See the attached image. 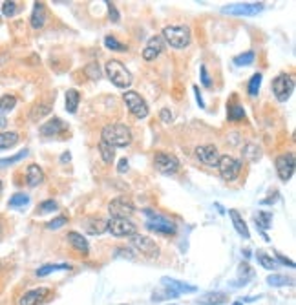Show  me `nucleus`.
<instances>
[{
    "label": "nucleus",
    "mask_w": 296,
    "mask_h": 305,
    "mask_svg": "<svg viewBox=\"0 0 296 305\" xmlns=\"http://www.w3.org/2000/svg\"><path fill=\"white\" fill-rule=\"evenodd\" d=\"M218 170H220V176L225 181H234V179H238L240 172H242V161L228 154L222 155L220 163H218Z\"/></svg>",
    "instance_id": "nucleus-6"
},
{
    "label": "nucleus",
    "mask_w": 296,
    "mask_h": 305,
    "mask_svg": "<svg viewBox=\"0 0 296 305\" xmlns=\"http://www.w3.org/2000/svg\"><path fill=\"white\" fill-rule=\"evenodd\" d=\"M274 166H276V174H278V177H280L284 183H287L292 177L294 168H296L294 154H292V152H289V154L278 155V157H276V161H274Z\"/></svg>",
    "instance_id": "nucleus-10"
},
{
    "label": "nucleus",
    "mask_w": 296,
    "mask_h": 305,
    "mask_svg": "<svg viewBox=\"0 0 296 305\" xmlns=\"http://www.w3.org/2000/svg\"><path fill=\"white\" fill-rule=\"evenodd\" d=\"M104 46L112 51H128V46L126 44H121L117 38L114 37H106L104 38Z\"/></svg>",
    "instance_id": "nucleus-38"
},
{
    "label": "nucleus",
    "mask_w": 296,
    "mask_h": 305,
    "mask_svg": "<svg viewBox=\"0 0 296 305\" xmlns=\"http://www.w3.org/2000/svg\"><path fill=\"white\" fill-rule=\"evenodd\" d=\"M66 238H68L70 245L74 247L77 252H80L82 256H88V254H90V243H88V240H86L80 232H77V230H70Z\"/></svg>",
    "instance_id": "nucleus-18"
},
{
    "label": "nucleus",
    "mask_w": 296,
    "mask_h": 305,
    "mask_svg": "<svg viewBox=\"0 0 296 305\" xmlns=\"http://www.w3.org/2000/svg\"><path fill=\"white\" fill-rule=\"evenodd\" d=\"M99 154H100V157H102V161H104L106 165H112V163H114V159H116V150H114L110 145H106L104 141H100V143H99Z\"/></svg>",
    "instance_id": "nucleus-29"
},
{
    "label": "nucleus",
    "mask_w": 296,
    "mask_h": 305,
    "mask_svg": "<svg viewBox=\"0 0 296 305\" xmlns=\"http://www.w3.org/2000/svg\"><path fill=\"white\" fill-rule=\"evenodd\" d=\"M232 305H244V304H242V302H234Z\"/></svg>",
    "instance_id": "nucleus-54"
},
{
    "label": "nucleus",
    "mask_w": 296,
    "mask_h": 305,
    "mask_svg": "<svg viewBox=\"0 0 296 305\" xmlns=\"http://www.w3.org/2000/svg\"><path fill=\"white\" fill-rule=\"evenodd\" d=\"M228 216H230V220H232V225H234V229H236V232H238L244 240H248V238H250V232H248L247 223H245V220L240 216L238 210L230 209L228 210Z\"/></svg>",
    "instance_id": "nucleus-22"
},
{
    "label": "nucleus",
    "mask_w": 296,
    "mask_h": 305,
    "mask_svg": "<svg viewBox=\"0 0 296 305\" xmlns=\"http://www.w3.org/2000/svg\"><path fill=\"white\" fill-rule=\"evenodd\" d=\"M53 210H57V203H55L53 199L42 201V203L38 205V212H40V214H46V212H53Z\"/></svg>",
    "instance_id": "nucleus-45"
},
{
    "label": "nucleus",
    "mask_w": 296,
    "mask_h": 305,
    "mask_svg": "<svg viewBox=\"0 0 296 305\" xmlns=\"http://www.w3.org/2000/svg\"><path fill=\"white\" fill-rule=\"evenodd\" d=\"M262 9H264V4H260V2H247V4H234V5H225V7H222L223 13H227V15H238V16L258 15Z\"/></svg>",
    "instance_id": "nucleus-14"
},
{
    "label": "nucleus",
    "mask_w": 296,
    "mask_h": 305,
    "mask_svg": "<svg viewBox=\"0 0 296 305\" xmlns=\"http://www.w3.org/2000/svg\"><path fill=\"white\" fill-rule=\"evenodd\" d=\"M269 285L272 287H282V285H292V278H287V276H282V274H270L267 278Z\"/></svg>",
    "instance_id": "nucleus-37"
},
{
    "label": "nucleus",
    "mask_w": 296,
    "mask_h": 305,
    "mask_svg": "<svg viewBox=\"0 0 296 305\" xmlns=\"http://www.w3.org/2000/svg\"><path fill=\"white\" fill-rule=\"evenodd\" d=\"M196 157L203 163L205 166H210V168H218V163H220V150H218L214 145H201L196 148Z\"/></svg>",
    "instance_id": "nucleus-13"
},
{
    "label": "nucleus",
    "mask_w": 296,
    "mask_h": 305,
    "mask_svg": "<svg viewBox=\"0 0 296 305\" xmlns=\"http://www.w3.org/2000/svg\"><path fill=\"white\" fill-rule=\"evenodd\" d=\"M106 5H108V15H110V20L114 22V24H117V22L121 20V15H119V11H117L116 4L114 2H104Z\"/></svg>",
    "instance_id": "nucleus-44"
},
{
    "label": "nucleus",
    "mask_w": 296,
    "mask_h": 305,
    "mask_svg": "<svg viewBox=\"0 0 296 305\" xmlns=\"http://www.w3.org/2000/svg\"><path fill=\"white\" fill-rule=\"evenodd\" d=\"M80 102V93L75 88L66 91V112L68 113H75L77 112V106Z\"/></svg>",
    "instance_id": "nucleus-27"
},
{
    "label": "nucleus",
    "mask_w": 296,
    "mask_h": 305,
    "mask_svg": "<svg viewBox=\"0 0 296 305\" xmlns=\"http://www.w3.org/2000/svg\"><path fill=\"white\" fill-rule=\"evenodd\" d=\"M44 179H46V176H44L42 168L38 165H30L26 168V183L30 185V187H38V185H42Z\"/></svg>",
    "instance_id": "nucleus-21"
},
{
    "label": "nucleus",
    "mask_w": 296,
    "mask_h": 305,
    "mask_svg": "<svg viewBox=\"0 0 296 305\" xmlns=\"http://www.w3.org/2000/svg\"><path fill=\"white\" fill-rule=\"evenodd\" d=\"M104 71H106V77L110 79V82L121 90H126L132 86V73L126 70V66L122 64L121 60L117 59H112L106 62L104 66Z\"/></svg>",
    "instance_id": "nucleus-3"
},
{
    "label": "nucleus",
    "mask_w": 296,
    "mask_h": 305,
    "mask_svg": "<svg viewBox=\"0 0 296 305\" xmlns=\"http://www.w3.org/2000/svg\"><path fill=\"white\" fill-rule=\"evenodd\" d=\"M66 124H64L62 119L58 117H53L50 119V121H46L44 124H40V128H38V132H40V135H44V137H52V135H58L62 134V132H66Z\"/></svg>",
    "instance_id": "nucleus-17"
},
{
    "label": "nucleus",
    "mask_w": 296,
    "mask_h": 305,
    "mask_svg": "<svg viewBox=\"0 0 296 305\" xmlns=\"http://www.w3.org/2000/svg\"><path fill=\"white\" fill-rule=\"evenodd\" d=\"M159 119L163 121V123H172V119H174V115H172V112H170L168 108H161V112H159Z\"/></svg>",
    "instance_id": "nucleus-47"
},
{
    "label": "nucleus",
    "mask_w": 296,
    "mask_h": 305,
    "mask_svg": "<svg viewBox=\"0 0 296 305\" xmlns=\"http://www.w3.org/2000/svg\"><path fill=\"white\" fill-rule=\"evenodd\" d=\"M108 232L114 238H128V236L138 234L136 223H132L130 220H122V218H110L108 220Z\"/></svg>",
    "instance_id": "nucleus-9"
},
{
    "label": "nucleus",
    "mask_w": 296,
    "mask_h": 305,
    "mask_svg": "<svg viewBox=\"0 0 296 305\" xmlns=\"http://www.w3.org/2000/svg\"><path fill=\"white\" fill-rule=\"evenodd\" d=\"M46 18H48V13H46V5L42 2H35L33 4L32 16H30V24H32L33 29H42L44 24H46Z\"/></svg>",
    "instance_id": "nucleus-19"
},
{
    "label": "nucleus",
    "mask_w": 296,
    "mask_h": 305,
    "mask_svg": "<svg viewBox=\"0 0 296 305\" xmlns=\"http://www.w3.org/2000/svg\"><path fill=\"white\" fill-rule=\"evenodd\" d=\"M108 212H110L112 218H122V220H128L130 216L136 212V205L130 201L128 198H116L108 203Z\"/></svg>",
    "instance_id": "nucleus-11"
},
{
    "label": "nucleus",
    "mask_w": 296,
    "mask_h": 305,
    "mask_svg": "<svg viewBox=\"0 0 296 305\" xmlns=\"http://www.w3.org/2000/svg\"><path fill=\"white\" fill-rule=\"evenodd\" d=\"M228 302V296L225 293H206L198 298V305H223Z\"/></svg>",
    "instance_id": "nucleus-23"
},
{
    "label": "nucleus",
    "mask_w": 296,
    "mask_h": 305,
    "mask_svg": "<svg viewBox=\"0 0 296 305\" xmlns=\"http://www.w3.org/2000/svg\"><path fill=\"white\" fill-rule=\"evenodd\" d=\"M292 91H294V80L287 73H280L272 80V93L280 102H287L291 99Z\"/></svg>",
    "instance_id": "nucleus-7"
},
{
    "label": "nucleus",
    "mask_w": 296,
    "mask_h": 305,
    "mask_svg": "<svg viewBox=\"0 0 296 305\" xmlns=\"http://www.w3.org/2000/svg\"><path fill=\"white\" fill-rule=\"evenodd\" d=\"M16 106V97L15 95H2L0 97V113H6V112H11L13 108Z\"/></svg>",
    "instance_id": "nucleus-34"
},
{
    "label": "nucleus",
    "mask_w": 296,
    "mask_h": 305,
    "mask_svg": "<svg viewBox=\"0 0 296 305\" xmlns=\"http://www.w3.org/2000/svg\"><path fill=\"white\" fill-rule=\"evenodd\" d=\"M256 258H258V263H260V265H262V267H264V269H267V271H274V269L278 267V263H276V260H272V256H269V254H265L264 251H258Z\"/></svg>",
    "instance_id": "nucleus-30"
},
{
    "label": "nucleus",
    "mask_w": 296,
    "mask_h": 305,
    "mask_svg": "<svg viewBox=\"0 0 296 305\" xmlns=\"http://www.w3.org/2000/svg\"><path fill=\"white\" fill-rule=\"evenodd\" d=\"M70 157H72V155H70V154H62V157H60V161H70Z\"/></svg>",
    "instance_id": "nucleus-52"
},
{
    "label": "nucleus",
    "mask_w": 296,
    "mask_h": 305,
    "mask_svg": "<svg viewBox=\"0 0 296 305\" xmlns=\"http://www.w3.org/2000/svg\"><path fill=\"white\" fill-rule=\"evenodd\" d=\"M66 223H68V218H66V216H58V218H55V220H52L46 223V229L57 230V229H60V227L66 225Z\"/></svg>",
    "instance_id": "nucleus-42"
},
{
    "label": "nucleus",
    "mask_w": 296,
    "mask_h": 305,
    "mask_svg": "<svg viewBox=\"0 0 296 305\" xmlns=\"http://www.w3.org/2000/svg\"><path fill=\"white\" fill-rule=\"evenodd\" d=\"M270 225H272V214L260 210L258 214H256V227H258L260 230H265V229H269Z\"/></svg>",
    "instance_id": "nucleus-31"
},
{
    "label": "nucleus",
    "mask_w": 296,
    "mask_h": 305,
    "mask_svg": "<svg viewBox=\"0 0 296 305\" xmlns=\"http://www.w3.org/2000/svg\"><path fill=\"white\" fill-rule=\"evenodd\" d=\"M2 188H4V185H2V181H0V194H2Z\"/></svg>",
    "instance_id": "nucleus-53"
},
{
    "label": "nucleus",
    "mask_w": 296,
    "mask_h": 305,
    "mask_svg": "<svg viewBox=\"0 0 296 305\" xmlns=\"http://www.w3.org/2000/svg\"><path fill=\"white\" fill-rule=\"evenodd\" d=\"M50 112H52V106H50L48 102H37V104L30 110V119H32V121H40V119L46 117Z\"/></svg>",
    "instance_id": "nucleus-26"
},
{
    "label": "nucleus",
    "mask_w": 296,
    "mask_h": 305,
    "mask_svg": "<svg viewBox=\"0 0 296 305\" xmlns=\"http://www.w3.org/2000/svg\"><path fill=\"white\" fill-rule=\"evenodd\" d=\"M122 101H124V104H126L128 112L132 113L136 119L148 117V112H150V110H148V104L143 97L139 95L138 91H134V90L124 91V93H122Z\"/></svg>",
    "instance_id": "nucleus-5"
},
{
    "label": "nucleus",
    "mask_w": 296,
    "mask_h": 305,
    "mask_svg": "<svg viewBox=\"0 0 296 305\" xmlns=\"http://www.w3.org/2000/svg\"><path fill=\"white\" fill-rule=\"evenodd\" d=\"M242 152H244V155H245V157H247L248 161H256V159H260V150H258V148H256V146H254V145H247Z\"/></svg>",
    "instance_id": "nucleus-43"
},
{
    "label": "nucleus",
    "mask_w": 296,
    "mask_h": 305,
    "mask_svg": "<svg viewBox=\"0 0 296 305\" xmlns=\"http://www.w3.org/2000/svg\"><path fill=\"white\" fill-rule=\"evenodd\" d=\"M130 243H132L143 256L156 258L159 254V245L152 240V238H148V236L134 234L132 238H130Z\"/></svg>",
    "instance_id": "nucleus-12"
},
{
    "label": "nucleus",
    "mask_w": 296,
    "mask_h": 305,
    "mask_svg": "<svg viewBox=\"0 0 296 305\" xmlns=\"http://www.w3.org/2000/svg\"><path fill=\"white\" fill-rule=\"evenodd\" d=\"M194 91H196V99H198V102H200V106H201V108H205V102H203V97H201L200 88H198V86H194Z\"/></svg>",
    "instance_id": "nucleus-50"
},
{
    "label": "nucleus",
    "mask_w": 296,
    "mask_h": 305,
    "mask_svg": "<svg viewBox=\"0 0 296 305\" xmlns=\"http://www.w3.org/2000/svg\"><path fill=\"white\" fill-rule=\"evenodd\" d=\"M178 293H174L172 289H168V287H161V289L158 291H154V296H152V300L154 302H159V300H166V298H178Z\"/></svg>",
    "instance_id": "nucleus-35"
},
{
    "label": "nucleus",
    "mask_w": 296,
    "mask_h": 305,
    "mask_svg": "<svg viewBox=\"0 0 296 305\" xmlns=\"http://www.w3.org/2000/svg\"><path fill=\"white\" fill-rule=\"evenodd\" d=\"M168 305H174V304H168Z\"/></svg>",
    "instance_id": "nucleus-57"
},
{
    "label": "nucleus",
    "mask_w": 296,
    "mask_h": 305,
    "mask_svg": "<svg viewBox=\"0 0 296 305\" xmlns=\"http://www.w3.org/2000/svg\"><path fill=\"white\" fill-rule=\"evenodd\" d=\"M16 13H18V5H16V2L8 0V2L2 4V15L4 16H15Z\"/></svg>",
    "instance_id": "nucleus-40"
},
{
    "label": "nucleus",
    "mask_w": 296,
    "mask_h": 305,
    "mask_svg": "<svg viewBox=\"0 0 296 305\" xmlns=\"http://www.w3.org/2000/svg\"><path fill=\"white\" fill-rule=\"evenodd\" d=\"M164 49V40L161 38V35H156V37H150L146 42V48L143 49V59L146 62L150 60H156L161 55V51Z\"/></svg>",
    "instance_id": "nucleus-16"
},
{
    "label": "nucleus",
    "mask_w": 296,
    "mask_h": 305,
    "mask_svg": "<svg viewBox=\"0 0 296 305\" xmlns=\"http://www.w3.org/2000/svg\"><path fill=\"white\" fill-rule=\"evenodd\" d=\"M57 271H72V265L70 263H48V265H44V267H38L37 269V276L38 278H44V276H48L52 273H57Z\"/></svg>",
    "instance_id": "nucleus-25"
},
{
    "label": "nucleus",
    "mask_w": 296,
    "mask_h": 305,
    "mask_svg": "<svg viewBox=\"0 0 296 305\" xmlns=\"http://www.w3.org/2000/svg\"><path fill=\"white\" fill-rule=\"evenodd\" d=\"M276 260H278L280 263H284V265H289L291 269H294V262H292V260H289V258H286V256H282L280 252L276 254Z\"/></svg>",
    "instance_id": "nucleus-48"
},
{
    "label": "nucleus",
    "mask_w": 296,
    "mask_h": 305,
    "mask_svg": "<svg viewBox=\"0 0 296 305\" xmlns=\"http://www.w3.org/2000/svg\"><path fill=\"white\" fill-rule=\"evenodd\" d=\"M161 282H163L164 287L172 289L174 293H178V295H181V293H196V287H194V285H186V284H183V282H178V280L163 278Z\"/></svg>",
    "instance_id": "nucleus-24"
},
{
    "label": "nucleus",
    "mask_w": 296,
    "mask_h": 305,
    "mask_svg": "<svg viewBox=\"0 0 296 305\" xmlns=\"http://www.w3.org/2000/svg\"><path fill=\"white\" fill-rule=\"evenodd\" d=\"M244 117H245L244 106H240V104H232V106H228V121L238 123V121H242Z\"/></svg>",
    "instance_id": "nucleus-36"
},
{
    "label": "nucleus",
    "mask_w": 296,
    "mask_h": 305,
    "mask_svg": "<svg viewBox=\"0 0 296 305\" xmlns=\"http://www.w3.org/2000/svg\"><path fill=\"white\" fill-rule=\"evenodd\" d=\"M200 70H201V82H203V86H205V88H210L212 80H210V75H208V71H206V66L201 64Z\"/></svg>",
    "instance_id": "nucleus-46"
},
{
    "label": "nucleus",
    "mask_w": 296,
    "mask_h": 305,
    "mask_svg": "<svg viewBox=\"0 0 296 305\" xmlns=\"http://www.w3.org/2000/svg\"><path fill=\"white\" fill-rule=\"evenodd\" d=\"M254 62V51H245V53L234 57V64L236 66H250Z\"/></svg>",
    "instance_id": "nucleus-39"
},
{
    "label": "nucleus",
    "mask_w": 296,
    "mask_h": 305,
    "mask_svg": "<svg viewBox=\"0 0 296 305\" xmlns=\"http://www.w3.org/2000/svg\"><path fill=\"white\" fill-rule=\"evenodd\" d=\"M28 155V150H22L18 154L11 155V157H4V159H0V166H8V165H13V163H18L20 159H24Z\"/></svg>",
    "instance_id": "nucleus-41"
},
{
    "label": "nucleus",
    "mask_w": 296,
    "mask_h": 305,
    "mask_svg": "<svg viewBox=\"0 0 296 305\" xmlns=\"http://www.w3.org/2000/svg\"><path fill=\"white\" fill-rule=\"evenodd\" d=\"M18 134L16 132H0V150H8L11 146L18 143Z\"/></svg>",
    "instance_id": "nucleus-28"
},
{
    "label": "nucleus",
    "mask_w": 296,
    "mask_h": 305,
    "mask_svg": "<svg viewBox=\"0 0 296 305\" xmlns=\"http://www.w3.org/2000/svg\"><path fill=\"white\" fill-rule=\"evenodd\" d=\"M144 214L150 218V220L146 221L148 230H152V232H156V234H163V236L176 234L178 227H176V223H172L168 218H164V216L158 214V212H154V210H150V209L144 210Z\"/></svg>",
    "instance_id": "nucleus-4"
},
{
    "label": "nucleus",
    "mask_w": 296,
    "mask_h": 305,
    "mask_svg": "<svg viewBox=\"0 0 296 305\" xmlns=\"http://www.w3.org/2000/svg\"><path fill=\"white\" fill-rule=\"evenodd\" d=\"M6 124H8V121H6V117H0V128H4Z\"/></svg>",
    "instance_id": "nucleus-51"
},
{
    "label": "nucleus",
    "mask_w": 296,
    "mask_h": 305,
    "mask_svg": "<svg viewBox=\"0 0 296 305\" xmlns=\"http://www.w3.org/2000/svg\"><path fill=\"white\" fill-rule=\"evenodd\" d=\"M262 73H254L252 77H250V80H248V86H247V91L250 97H256L260 93V88H262Z\"/></svg>",
    "instance_id": "nucleus-32"
},
{
    "label": "nucleus",
    "mask_w": 296,
    "mask_h": 305,
    "mask_svg": "<svg viewBox=\"0 0 296 305\" xmlns=\"http://www.w3.org/2000/svg\"><path fill=\"white\" fill-rule=\"evenodd\" d=\"M0 236H2V221H0Z\"/></svg>",
    "instance_id": "nucleus-55"
},
{
    "label": "nucleus",
    "mask_w": 296,
    "mask_h": 305,
    "mask_svg": "<svg viewBox=\"0 0 296 305\" xmlns=\"http://www.w3.org/2000/svg\"><path fill=\"white\" fill-rule=\"evenodd\" d=\"M30 203V198H28V194H22V192H16L11 196L10 199V207L11 209H22V207H26Z\"/></svg>",
    "instance_id": "nucleus-33"
},
{
    "label": "nucleus",
    "mask_w": 296,
    "mask_h": 305,
    "mask_svg": "<svg viewBox=\"0 0 296 305\" xmlns=\"http://www.w3.org/2000/svg\"><path fill=\"white\" fill-rule=\"evenodd\" d=\"M52 295V291L48 287H37V289H32L24 293L18 300V305H40L48 300V296Z\"/></svg>",
    "instance_id": "nucleus-15"
},
{
    "label": "nucleus",
    "mask_w": 296,
    "mask_h": 305,
    "mask_svg": "<svg viewBox=\"0 0 296 305\" xmlns=\"http://www.w3.org/2000/svg\"><path fill=\"white\" fill-rule=\"evenodd\" d=\"M100 141H104L112 148H124L132 143V130L121 123L106 124L100 132Z\"/></svg>",
    "instance_id": "nucleus-1"
},
{
    "label": "nucleus",
    "mask_w": 296,
    "mask_h": 305,
    "mask_svg": "<svg viewBox=\"0 0 296 305\" xmlns=\"http://www.w3.org/2000/svg\"><path fill=\"white\" fill-rule=\"evenodd\" d=\"M0 271H2V262H0Z\"/></svg>",
    "instance_id": "nucleus-56"
},
{
    "label": "nucleus",
    "mask_w": 296,
    "mask_h": 305,
    "mask_svg": "<svg viewBox=\"0 0 296 305\" xmlns=\"http://www.w3.org/2000/svg\"><path fill=\"white\" fill-rule=\"evenodd\" d=\"M154 166L156 170L164 174V176H174L180 170V159L174 154H166V152H158L154 155Z\"/></svg>",
    "instance_id": "nucleus-8"
},
{
    "label": "nucleus",
    "mask_w": 296,
    "mask_h": 305,
    "mask_svg": "<svg viewBox=\"0 0 296 305\" xmlns=\"http://www.w3.org/2000/svg\"><path fill=\"white\" fill-rule=\"evenodd\" d=\"M106 229H108V221L104 218H100V216H92V218L84 221V230L90 236L102 234V232H106Z\"/></svg>",
    "instance_id": "nucleus-20"
},
{
    "label": "nucleus",
    "mask_w": 296,
    "mask_h": 305,
    "mask_svg": "<svg viewBox=\"0 0 296 305\" xmlns=\"http://www.w3.org/2000/svg\"><path fill=\"white\" fill-rule=\"evenodd\" d=\"M161 38L164 40V44H168L170 48L183 49L190 44L192 33H190V27L188 26H183V24H172V26L163 27Z\"/></svg>",
    "instance_id": "nucleus-2"
},
{
    "label": "nucleus",
    "mask_w": 296,
    "mask_h": 305,
    "mask_svg": "<svg viewBox=\"0 0 296 305\" xmlns=\"http://www.w3.org/2000/svg\"><path fill=\"white\" fill-rule=\"evenodd\" d=\"M128 170V159H124V157H122L121 161H119V166H117V172H119V174H124V172Z\"/></svg>",
    "instance_id": "nucleus-49"
}]
</instances>
